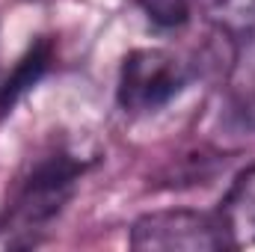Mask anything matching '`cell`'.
Instances as JSON below:
<instances>
[{
	"mask_svg": "<svg viewBox=\"0 0 255 252\" xmlns=\"http://www.w3.org/2000/svg\"><path fill=\"white\" fill-rule=\"evenodd\" d=\"M89 160L71 148H51L39 154L0 211V241L6 247H30L74 199Z\"/></svg>",
	"mask_w": 255,
	"mask_h": 252,
	"instance_id": "obj_1",
	"label": "cell"
},
{
	"mask_svg": "<svg viewBox=\"0 0 255 252\" xmlns=\"http://www.w3.org/2000/svg\"><path fill=\"white\" fill-rule=\"evenodd\" d=\"M193 74V65L166 48H136L122 60L116 101L133 116L157 113L190 86Z\"/></svg>",
	"mask_w": 255,
	"mask_h": 252,
	"instance_id": "obj_2",
	"label": "cell"
},
{
	"mask_svg": "<svg viewBox=\"0 0 255 252\" xmlns=\"http://www.w3.org/2000/svg\"><path fill=\"white\" fill-rule=\"evenodd\" d=\"M130 247L139 252H220L232 250L220 214L205 211H151L130 226Z\"/></svg>",
	"mask_w": 255,
	"mask_h": 252,
	"instance_id": "obj_3",
	"label": "cell"
},
{
	"mask_svg": "<svg viewBox=\"0 0 255 252\" xmlns=\"http://www.w3.org/2000/svg\"><path fill=\"white\" fill-rule=\"evenodd\" d=\"M226 104L238 125L255 130V30L232 42L226 68Z\"/></svg>",
	"mask_w": 255,
	"mask_h": 252,
	"instance_id": "obj_4",
	"label": "cell"
},
{
	"mask_svg": "<svg viewBox=\"0 0 255 252\" xmlns=\"http://www.w3.org/2000/svg\"><path fill=\"white\" fill-rule=\"evenodd\" d=\"M54 54H57V45H54V39L51 36H39L27 51H24V57L15 63L12 68V74L0 83V119L3 116H9L39 83H42V77L51 71V65H54Z\"/></svg>",
	"mask_w": 255,
	"mask_h": 252,
	"instance_id": "obj_5",
	"label": "cell"
},
{
	"mask_svg": "<svg viewBox=\"0 0 255 252\" xmlns=\"http://www.w3.org/2000/svg\"><path fill=\"white\" fill-rule=\"evenodd\" d=\"M217 214L229 232L232 250L255 247V163L232 181Z\"/></svg>",
	"mask_w": 255,
	"mask_h": 252,
	"instance_id": "obj_6",
	"label": "cell"
},
{
	"mask_svg": "<svg viewBox=\"0 0 255 252\" xmlns=\"http://www.w3.org/2000/svg\"><path fill=\"white\" fill-rule=\"evenodd\" d=\"M202 9L229 42L255 30V0H202Z\"/></svg>",
	"mask_w": 255,
	"mask_h": 252,
	"instance_id": "obj_7",
	"label": "cell"
},
{
	"mask_svg": "<svg viewBox=\"0 0 255 252\" xmlns=\"http://www.w3.org/2000/svg\"><path fill=\"white\" fill-rule=\"evenodd\" d=\"M136 6L151 27L172 33L190 24L196 6L202 9V0H136Z\"/></svg>",
	"mask_w": 255,
	"mask_h": 252,
	"instance_id": "obj_8",
	"label": "cell"
}]
</instances>
